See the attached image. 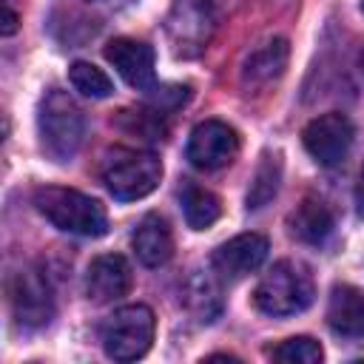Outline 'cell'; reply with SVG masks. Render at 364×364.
<instances>
[{"label": "cell", "instance_id": "cell-19", "mask_svg": "<svg viewBox=\"0 0 364 364\" xmlns=\"http://www.w3.org/2000/svg\"><path fill=\"white\" fill-rule=\"evenodd\" d=\"M68 80H71L74 91H80L82 97H91V100H105V97L114 94V82H111V77H108L102 68H97L94 63H85V60L71 63V68H68Z\"/></svg>", "mask_w": 364, "mask_h": 364}, {"label": "cell", "instance_id": "cell-6", "mask_svg": "<svg viewBox=\"0 0 364 364\" xmlns=\"http://www.w3.org/2000/svg\"><path fill=\"white\" fill-rule=\"evenodd\" d=\"M9 301H11V313H14L17 324H23L28 330L46 327L54 318L51 284L34 267H23V270L11 273V279H9Z\"/></svg>", "mask_w": 364, "mask_h": 364}, {"label": "cell", "instance_id": "cell-17", "mask_svg": "<svg viewBox=\"0 0 364 364\" xmlns=\"http://www.w3.org/2000/svg\"><path fill=\"white\" fill-rule=\"evenodd\" d=\"M182 210H185V222L193 230H205L222 216V202L208 188L188 185L185 193H182Z\"/></svg>", "mask_w": 364, "mask_h": 364}, {"label": "cell", "instance_id": "cell-3", "mask_svg": "<svg viewBox=\"0 0 364 364\" xmlns=\"http://www.w3.org/2000/svg\"><path fill=\"white\" fill-rule=\"evenodd\" d=\"M313 296V276L301 262L293 259L276 262L253 290L256 307L267 316H296L310 307Z\"/></svg>", "mask_w": 364, "mask_h": 364}, {"label": "cell", "instance_id": "cell-12", "mask_svg": "<svg viewBox=\"0 0 364 364\" xmlns=\"http://www.w3.org/2000/svg\"><path fill=\"white\" fill-rule=\"evenodd\" d=\"M134 284V273H131V264L125 256L119 253H105V256H97L91 264H88V273H85V293L91 301L97 304H108V301H117L122 296H128Z\"/></svg>", "mask_w": 364, "mask_h": 364}, {"label": "cell", "instance_id": "cell-7", "mask_svg": "<svg viewBox=\"0 0 364 364\" xmlns=\"http://www.w3.org/2000/svg\"><path fill=\"white\" fill-rule=\"evenodd\" d=\"M353 139H355L353 122L338 111H330V114L310 119L301 131V142H304L307 154L324 168H333L341 159H347Z\"/></svg>", "mask_w": 364, "mask_h": 364}, {"label": "cell", "instance_id": "cell-15", "mask_svg": "<svg viewBox=\"0 0 364 364\" xmlns=\"http://www.w3.org/2000/svg\"><path fill=\"white\" fill-rule=\"evenodd\" d=\"M131 247L145 267H162L173 256V233H171V225L165 222V216H159V213L142 216V222L136 225V230L131 236Z\"/></svg>", "mask_w": 364, "mask_h": 364}, {"label": "cell", "instance_id": "cell-9", "mask_svg": "<svg viewBox=\"0 0 364 364\" xmlns=\"http://www.w3.org/2000/svg\"><path fill=\"white\" fill-rule=\"evenodd\" d=\"M239 156V134L222 119L199 122L188 136V159L199 171H219Z\"/></svg>", "mask_w": 364, "mask_h": 364}, {"label": "cell", "instance_id": "cell-1", "mask_svg": "<svg viewBox=\"0 0 364 364\" xmlns=\"http://www.w3.org/2000/svg\"><path fill=\"white\" fill-rule=\"evenodd\" d=\"M37 136L40 148L51 162H71L85 136L82 108L60 88H51L40 100L37 111Z\"/></svg>", "mask_w": 364, "mask_h": 364}, {"label": "cell", "instance_id": "cell-16", "mask_svg": "<svg viewBox=\"0 0 364 364\" xmlns=\"http://www.w3.org/2000/svg\"><path fill=\"white\" fill-rule=\"evenodd\" d=\"M333 228H336L333 213H330V208L321 199L307 196L290 213V230H293V236L301 239V242H307V245H321L333 233Z\"/></svg>", "mask_w": 364, "mask_h": 364}, {"label": "cell", "instance_id": "cell-11", "mask_svg": "<svg viewBox=\"0 0 364 364\" xmlns=\"http://www.w3.org/2000/svg\"><path fill=\"white\" fill-rule=\"evenodd\" d=\"M267 239L262 233H239L228 242H222L213 250V270L222 279H242L253 270L262 267V262L267 259Z\"/></svg>", "mask_w": 364, "mask_h": 364}, {"label": "cell", "instance_id": "cell-20", "mask_svg": "<svg viewBox=\"0 0 364 364\" xmlns=\"http://www.w3.org/2000/svg\"><path fill=\"white\" fill-rule=\"evenodd\" d=\"M188 307L199 316V321H213L222 310V301H219V287L213 282L210 273H199L191 279L188 284Z\"/></svg>", "mask_w": 364, "mask_h": 364}, {"label": "cell", "instance_id": "cell-18", "mask_svg": "<svg viewBox=\"0 0 364 364\" xmlns=\"http://www.w3.org/2000/svg\"><path fill=\"white\" fill-rule=\"evenodd\" d=\"M279 182H282V159L279 154H262V162L253 173V182H250V191H247V208H262L267 205L276 191H279Z\"/></svg>", "mask_w": 364, "mask_h": 364}, {"label": "cell", "instance_id": "cell-21", "mask_svg": "<svg viewBox=\"0 0 364 364\" xmlns=\"http://www.w3.org/2000/svg\"><path fill=\"white\" fill-rule=\"evenodd\" d=\"M270 355L273 361H282V364H318L324 358V350L310 336H296V338L282 341Z\"/></svg>", "mask_w": 364, "mask_h": 364}, {"label": "cell", "instance_id": "cell-25", "mask_svg": "<svg viewBox=\"0 0 364 364\" xmlns=\"http://www.w3.org/2000/svg\"><path fill=\"white\" fill-rule=\"evenodd\" d=\"M361 11H364V0H361Z\"/></svg>", "mask_w": 364, "mask_h": 364}, {"label": "cell", "instance_id": "cell-22", "mask_svg": "<svg viewBox=\"0 0 364 364\" xmlns=\"http://www.w3.org/2000/svg\"><path fill=\"white\" fill-rule=\"evenodd\" d=\"M355 205H358V213L364 216V168H361V176H358V185H355Z\"/></svg>", "mask_w": 364, "mask_h": 364}, {"label": "cell", "instance_id": "cell-24", "mask_svg": "<svg viewBox=\"0 0 364 364\" xmlns=\"http://www.w3.org/2000/svg\"><path fill=\"white\" fill-rule=\"evenodd\" d=\"M361 65H364V51H361Z\"/></svg>", "mask_w": 364, "mask_h": 364}, {"label": "cell", "instance_id": "cell-5", "mask_svg": "<svg viewBox=\"0 0 364 364\" xmlns=\"http://www.w3.org/2000/svg\"><path fill=\"white\" fill-rule=\"evenodd\" d=\"M154 333H156L154 310L148 304H125L105 318L100 330V341L108 358L136 361L151 350Z\"/></svg>", "mask_w": 364, "mask_h": 364}, {"label": "cell", "instance_id": "cell-4", "mask_svg": "<svg viewBox=\"0 0 364 364\" xmlns=\"http://www.w3.org/2000/svg\"><path fill=\"white\" fill-rule=\"evenodd\" d=\"M162 179V162L151 151L114 148L102 159V182L119 202L148 196Z\"/></svg>", "mask_w": 364, "mask_h": 364}, {"label": "cell", "instance_id": "cell-14", "mask_svg": "<svg viewBox=\"0 0 364 364\" xmlns=\"http://www.w3.org/2000/svg\"><path fill=\"white\" fill-rule=\"evenodd\" d=\"M287 57H290V48H287V40L284 37H270V40L259 43L245 57L242 82L247 88H264V85H270L273 80H279L284 74Z\"/></svg>", "mask_w": 364, "mask_h": 364}, {"label": "cell", "instance_id": "cell-2", "mask_svg": "<svg viewBox=\"0 0 364 364\" xmlns=\"http://www.w3.org/2000/svg\"><path fill=\"white\" fill-rule=\"evenodd\" d=\"M34 205L57 230L91 236V239H97L108 230L105 208L97 199H91L88 193H80L74 188H57V185L40 188L34 193Z\"/></svg>", "mask_w": 364, "mask_h": 364}, {"label": "cell", "instance_id": "cell-8", "mask_svg": "<svg viewBox=\"0 0 364 364\" xmlns=\"http://www.w3.org/2000/svg\"><path fill=\"white\" fill-rule=\"evenodd\" d=\"M213 3L216 0H176L173 3L171 17H168V31L179 54L191 57L208 46L213 26H216Z\"/></svg>", "mask_w": 364, "mask_h": 364}, {"label": "cell", "instance_id": "cell-23", "mask_svg": "<svg viewBox=\"0 0 364 364\" xmlns=\"http://www.w3.org/2000/svg\"><path fill=\"white\" fill-rule=\"evenodd\" d=\"M14 28H17V14L6 6V23H3V34H14Z\"/></svg>", "mask_w": 364, "mask_h": 364}, {"label": "cell", "instance_id": "cell-10", "mask_svg": "<svg viewBox=\"0 0 364 364\" xmlns=\"http://www.w3.org/2000/svg\"><path fill=\"white\" fill-rule=\"evenodd\" d=\"M105 60L117 68V74L136 91H151L156 85L154 71V48L142 40L117 37L105 46Z\"/></svg>", "mask_w": 364, "mask_h": 364}, {"label": "cell", "instance_id": "cell-13", "mask_svg": "<svg viewBox=\"0 0 364 364\" xmlns=\"http://www.w3.org/2000/svg\"><path fill=\"white\" fill-rule=\"evenodd\" d=\"M327 324L336 336L364 338V290L355 284H336L327 299Z\"/></svg>", "mask_w": 364, "mask_h": 364}]
</instances>
